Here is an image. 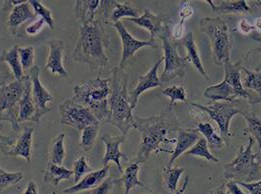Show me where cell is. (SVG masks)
<instances>
[{"label":"cell","mask_w":261,"mask_h":194,"mask_svg":"<svg viewBox=\"0 0 261 194\" xmlns=\"http://www.w3.org/2000/svg\"><path fill=\"white\" fill-rule=\"evenodd\" d=\"M196 130L204 136V138L207 141L209 147L212 149H221L222 147L228 144V141L224 137L219 136L215 132V129L213 128V126L208 122L202 123L199 121L197 123Z\"/></svg>","instance_id":"83f0119b"},{"label":"cell","mask_w":261,"mask_h":194,"mask_svg":"<svg viewBox=\"0 0 261 194\" xmlns=\"http://www.w3.org/2000/svg\"><path fill=\"white\" fill-rule=\"evenodd\" d=\"M238 185L243 186L245 189H247L250 194H261V179L256 182L251 183H245V182H237Z\"/></svg>","instance_id":"f6af8a7d"},{"label":"cell","mask_w":261,"mask_h":194,"mask_svg":"<svg viewBox=\"0 0 261 194\" xmlns=\"http://www.w3.org/2000/svg\"><path fill=\"white\" fill-rule=\"evenodd\" d=\"M14 144H15L14 139L4 135L1 131V126H0V150L2 151V153L7 155L8 151L14 146Z\"/></svg>","instance_id":"7bdbcfd3"},{"label":"cell","mask_w":261,"mask_h":194,"mask_svg":"<svg viewBox=\"0 0 261 194\" xmlns=\"http://www.w3.org/2000/svg\"><path fill=\"white\" fill-rule=\"evenodd\" d=\"M256 159H257V161H258V163L260 164L261 167V146L258 147V152L256 153Z\"/></svg>","instance_id":"11a10c76"},{"label":"cell","mask_w":261,"mask_h":194,"mask_svg":"<svg viewBox=\"0 0 261 194\" xmlns=\"http://www.w3.org/2000/svg\"><path fill=\"white\" fill-rule=\"evenodd\" d=\"M254 139L249 137L248 145H239V151L234 160L225 164L223 176L225 179L236 182L251 183L261 179V167L256 159V153L252 152Z\"/></svg>","instance_id":"52a82bcc"},{"label":"cell","mask_w":261,"mask_h":194,"mask_svg":"<svg viewBox=\"0 0 261 194\" xmlns=\"http://www.w3.org/2000/svg\"><path fill=\"white\" fill-rule=\"evenodd\" d=\"M239 27H240L241 31H242L243 33H249L250 31L256 29L254 25L249 24L248 21L245 20V19H241V20H240V22H239Z\"/></svg>","instance_id":"c3c4849f"},{"label":"cell","mask_w":261,"mask_h":194,"mask_svg":"<svg viewBox=\"0 0 261 194\" xmlns=\"http://www.w3.org/2000/svg\"><path fill=\"white\" fill-rule=\"evenodd\" d=\"M110 79L97 77L75 85L72 98L89 108L99 121L107 123L110 116Z\"/></svg>","instance_id":"5b68a950"},{"label":"cell","mask_w":261,"mask_h":194,"mask_svg":"<svg viewBox=\"0 0 261 194\" xmlns=\"http://www.w3.org/2000/svg\"><path fill=\"white\" fill-rule=\"evenodd\" d=\"M65 133H60L58 136L53 139L50 149V162L56 165H62L64 157H65Z\"/></svg>","instance_id":"d6a6232c"},{"label":"cell","mask_w":261,"mask_h":194,"mask_svg":"<svg viewBox=\"0 0 261 194\" xmlns=\"http://www.w3.org/2000/svg\"><path fill=\"white\" fill-rule=\"evenodd\" d=\"M99 130H100V123L88 125L82 130L81 140L79 145L84 151H89L93 148L95 140L98 136Z\"/></svg>","instance_id":"4dcf8cb0"},{"label":"cell","mask_w":261,"mask_h":194,"mask_svg":"<svg viewBox=\"0 0 261 194\" xmlns=\"http://www.w3.org/2000/svg\"><path fill=\"white\" fill-rule=\"evenodd\" d=\"M100 140L105 143V146H106V152H105V157L101 161V165L105 167L109 162L112 161L117 165L119 172L123 173L120 159L121 158L126 159L127 156L120 151V145L125 142L126 136L123 134L112 136L108 133H105L100 136Z\"/></svg>","instance_id":"2e32d148"},{"label":"cell","mask_w":261,"mask_h":194,"mask_svg":"<svg viewBox=\"0 0 261 194\" xmlns=\"http://www.w3.org/2000/svg\"><path fill=\"white\" fill-rule=\"evenodd\" d=\"M122 17H130V18H137L139 17L138 10L132 5L130 1H126L124 3H117L115 2L114 9L111 13L110 19L111 21L118 22Z\"/></svg>","instance_id":"f546056e"},{"label":"cell","mask_w":261,"mask_h":194,"mask_svg":"<svg viewBox=\"0 0 261 194\" xmlns=\"http://www.w3.org/2000/svg\"><path fill=\"white\" fill-rule=\"evenodd\" d=\"M18 54L20 58V63L23 70H30L34 65V57H35V48L33 46L19 47Z\"/></svg>","instance_id":"ab89813d"},{"label":"cell","mask_w":261,"mask_h":194,"mask_svg":"<svg viewBox=\"0 0 261 194\" xmlns=\"http://www.w3.org/2000/svg\"><path fill=\"white\" fill-rule=\"evenodd\" d=\"M44 23H45V21L43 19L38 18L36 21H34L33 23H31V24H29L28 26H27L25 32H27L28 35H36L42 29Z\"/></svg>","instance_id":"ee69618b"},{"label":"cell","mask_w":261,"mask_h":194,"mask_svg":"<svg viewBox=\"0 0 261 194\" xmlns=\"http://www.w3.org/2000/svg\"><path fill=\"white\" fill-rule=\"evenodd\" d=\"M91 171H93V170H92L91 167L87 164L85 157L83 155L80 156L79 159L74 162V164H73L74 181L77 183L83 176H85L86 174H88Z\"/></svg>","instance_id":"60d3db41"},{"label":"cell","mask_w":261,"mask_h":194,"mask_svg":"<svg viewBox=\"0 0 261 194\" xmlns=\"http://www.w3.org/2000/svg\"><path fill=\"white\" fill-rule=\"evenodd\" d=\"M244 118L247 121L246 131L252 135L258 143V147L261 146V119L254 113H244Z\"/></svg>","instance_id":"d590c367"},{"label":"cell","mask_w":261,"mask_h":194,"mask_svg":"<svg viewBox=\"0 0 261 194\" xmlns=\"http://www.w3.org/2000/svg\"><path fill=\"white\" fill-rule=\"evenodd\" d=\"M128 75L127 73L114 67L112 69V77L110 78L111 93L109 97L110 116L107 123L113 125L123 135H127L128 131L134 126V116L132 114L129 93L127 90Z\"/></svg>","instance_id":"3957f363"},{"label":"cell","mask_w":261,"mask_h":194,"mask_svg":"<svg viewBox=\"0 0 261 194\" xmlns=\"http://www.w3.org/2000/svg\"><path fill=\"white\" fill-rule=\"evenodd\" d=\"M139 163L132 161L130 162L126 168L123 170V175L120 179H117V184L122 183L124 185L125 188V194H129L132 188H134L135 186H140L146 190H148L149 192L153 193L152 190L149 189V187H147L146 185H144L138 178V172H139Z\"/></svg>","instance_id":"484cf974"},{"label":"cell","mask_w":261,"mask_h":194,"mask_svg":"<svg viewBox=\"0 0 261 194\" xmlns=\"http://www.w3.org/2000/svg\"><path fill=\"white\" fill-rule=\"evenodd\" d=\"M200 30L208 36L213 53V62L216 65H224L230 62V33L227 23L220 17H203Z\"/></svg>","instance_id":"ba28073f"},{"label":"cell","mask_w":261,"mask_h":194,"mask_svg":"<svg viewBox=\"0 0 261 194\" xmlns=\"http://www.w3.org/2000/svg\"><path fill=\"white\" fill-rule=\"evenodd\" d=\"M109 168H110L109 165H105L96 171L89 172L88 174L83 176L82 179H80L75 185L64 189L63 193L77 194L85 190L94 189L108 177Z\"/></svg>","instance_id":"d6986e66"},{"label":"cell","mask_w":261,"mask_h":194,"mask_svg":"<svg viewBox=\"0 0 261 194\" xmlns=\"http://www.w3.org/2000/svg\"><path fill=\"white\" fill-rule=\"evenodd\" d=\"M116 184L117 179L114 177H107L97 187L92 189L90 194H111Z\"/></svg>","instance_id":"b9f144b4"},{"label":"cell","mask_w":261,"mask_h":194,"mask_svg":"<svg viewBox=\"0 0 261 194\" xmlns=\"http://www.w3.org/2000/svg\"><path fill=\"white\" fill-rule=\"evenodd\" d=\"M113 27L115 28L120 36L121 42H122V57L121 61L119 63L118 68L124 70V67L126 66L128 60L135 56V53L142 47L149 46L152 48H158L155 41L147 40V41H141L134 38L130 33L127 31V29L124 26V24L121 21L113 23Z\"/></svg>","instance_id":"5bb4252c"},{"label":"cell","mask_w":261,"mask_h":194,"mask_svg":"<svg viewBox=\"0 0 261 194\" xmlns=\"http://www.w3.org/2000/svg\"><path fill=\"white\" fill-rule=\"evenodd\" d=\"M254 2V5L255 6H257L258 8H260L261 9V0H256V1H253Z\"/></svg>","instance_id":"6f0895ef"},{"label":"cell","mask_w":261,"mask_h":194,"mask_svg":"<svg viewBox=\"0 0 261 194\" xmlns=\"http://www.w3.org/2000/svg\"><path fill=\"white\" fill-rule=\"evenodd\" d=\"M18 48L19 47L17 45H13L8 51L6 50L2 51L0 56V61L6 62L10 66L14 77L17 80H21L24 75H23V68L21 66L20 58L18 54Z\"/></svg>","instance_id":"f1b7e54d"},{"label":"cell","mask_w":261,"mask_h":194,"mask_svg":"<svg viewBox=\"0 0 261 194\" xmlns=\"http://www.w3.org/2000/svg\"><path fill=\"white\" fill-rule=\"evenodd\" d=\"M29 3L36 14V16H39L41 19L45 21V23L53 29L54 28V19L53 17V12L49 8L45 7L40 1L37 0H29Z\"/></svg>","instance_id":"74e56055"},{"label":"cell","mask_w":261,"mask_h":194,"mask_svg":"<svg viewBox=\"0 0 261 194\" xmlns=\"http://www.w3.org/2000/svg\"><path fill=\"white\" fill-rule=\"evenodd\" d=\"M183 24H184V21L180 20V22L173 28V38L174 39H179L181 36H182L183 33Z\"/></svg>","instance_id":"681fc988"},{"label":"cell","mask_w":261,"mask_h":194,"mask_svg":"<svg viewBox=\"0 0 261 194\" xmlns=\"http://www.w3.org/2000/svg\"><path fill=\"white\" fill-rule=\"evenodd\" d=\"M163 60H164V57H160L159 60L151 67V69L146 74L139 77V81H138L137 86L129 92V101H130L132 109H134L136 107V105L138 103V98L143 92H145L148 89L159 87L162 85L161 80L158 78L157 71H158V68Z\"/></svg>","instance_id":"e0dca14e"},{"label":"cell","mask_w":261,"mask_h":194,"mask_svg":"<svg viewBox=\"0 0 261 194\" xmlns=\"http://www.w3.org/2000/svg\"><path fill=\"white\" fill-rule=\"evenodd\" d=\"M187 155H191V156H197V157H202L205 158L208 161L212 162H219V159L216 158L213 154L210 153L208 149V144L207 141L204 137H200L199 140L189 149L186 151Z\"/></svg>","instance_id":"836d02e7"},{"label":"cell","mask_w":261,"mask_h":194,"mask_svg":"<svg viewBox=\"0 0 261 194\" xmlns=\"http://www.w3.org/2000/svg\"><path fill=\"white\" fill-rule=\"evenodd\" d=\"M187 103L192 107L206 112L209 117L217 123L220 133L224 136L225 139L231 136V133L229 130L231 119L234 117L235 115H238V114L243 115L245 113L238 108H235L227 102H213L212 104H209L207 106H204L195 102H189V101H187Z\"/></svg>","instance_id":"8fae6325"},{"label":"cell","mask_w":261,"mask_h":194,"mask_svg":"<svg viewBox=\"0 0 261 194\" xmlns=\"http://www.w3.org/2000/svg\"><path fill=\"white\" fill-rule=\"evenodd\" d=\"M254 26L261 32V18H256V19H255V21H254Z\"/></svg>","instance_id":"db71d44e"},{"label":"cell","mask_w":261,"mask_h":194,"mask_svg":"<svg viewBox=\"0 0 261 194\" xmlns=\"http://www.w3.org/2000/svg\"><path fill=\"white\" fill-rule=\"evenodd\" d=\"M151 194H154V192H153V193H151Z\"/></svg>","instance_id":"91938a15"},{"label":"cell","mask_w":261,"mask_h":194,"mask_svg":"<svg viewBox=\"0 0 261 194\" xmlns=\"http://www.w3.org/2000/svg\"><path fill=\"white\" fill-rule=\"evenodd\" d=\"M193 14V9L191 8V6H189L187 3L183 4L182 9L180 11V18L182 21H185L187 18L191 17Z\"/></svg>","instance_id":"7dc6e473"},{"label":"cell","mask_w":261,"mask_h":194,"mask_svg":"<svg viewBox=\"0 0 261 194\" xmlns=\"http://www.w3.org/2000/svg\"><path fill=\"white\" fill-rule=\"evenodd\" d=\"M116 1L103 0H77L74 7V13L79 21V25L87 24L100 15L99 20L106 22L108 18V9L114 7Z\"/></svg>","instance_id":"4fadbf2b"},{"label":"cell","mask_w":261,"mask_h":194,"mask_svg":"<svg viewBox=\"0 0 261 194\" xmlns=\"http://www.w3.org/2000/svg\"><path fill=\"white\" fill-rule=\"evenodd\" d=\"M23 179L22 172H8L0 167V192Z\"/></svg>","instance_id":"f35d334b"},{"label":"cell","mask_w":261,"mask_h":194,"mask_svg":"<svg viewBox=\"0 0 261 194\" xmlns=\"http://www.w3.org/2000/svg\"><path fill=\"white\" fill-rule=\"evenodd\" d=\"M23 194H38L36 183L34 181H29L27 184V189Z\"/></svg>","instance_id":"f907efd6"},{"label":"cell","mask_w":261,"mask_h":194,"mask_svg":"<svg viewBox=\"0 0 261 194\" xmlns=\"http://www.w3.org/2000/svg\"><path fill=\"white\" fill-rule=\"evenodd\" d=\"M36 17L37 16L34 13L33 9L31 8L29 1H24L12 8L10 15L8 17V20L6 22V25L9 29V31L12 33V35H17L18 28L20 27L21 24L27 22V20H30Z\"/></svg>","instance_id":"ffe728a7"},{"label":"cell","mask_w":261,"mask_h":194,"mask_svg":"<svg viewBox=\"0 0 261 194\" xmlns=\"http://www.w3.org/2000/svg\"><path fill=\"white\" fill-rule=\"evenodd\" d=\"M105 29L99 19L79 25V37L72 53L74 61L88 65L91 69L103 68L109 65L105 53Z\"/></svg>","instance_id":"7a4b0ae2"},{"label":"cell","mask_w":261,"mask_h":194,"mask_svg":"<svg viewBox=\"0 0 261 194\" xmlns=\"http://www.w3.org/2000/svg\"><path fill=\"white\" fill-rule=\"evenodd\" d=\"M213 12L217 14H230V13H251V8L245 0L238 1H206Z\"/></svg>","instance_id":"d4e9b609"},{"label":"cell","mask_w":261,"mask_h":194,"mask_svg":"<svg viewBox=\"0 0 261 194\" xmlns=\"http://www.w3.org/2000/svg\"><path fill=\"white\" fill-rule=\"evenodd\" d=\"M137 24L140 27L145 28L150 32V40L155 41V37L159 36L166 28L169 26L168 20L163 13L154 15L149 9H145L144 13L137 18H126Z\"/></svg>","instance_id":"9a60e30c"},{"label":"cell","mask_w":261,"mask_h":194,"mask_svg":"<svg viewBox=\"0 0 261 194\" xmlns=\"http://www.w3.org/2000/svg\"><path fill=\"white\" fill-rule=\"evenodd\" d=\"M184 168L179 167H164L163 169V177L164 183L167 190L171 193H175L177 190V183L184 172Z\"/></svg>","instance_id":"1f68e13d"},{"label":"cell","mask_w":261,"mask_h":194,"mask_svg":"<svg viewBox=\"0 0 261 194\" xmlns=\"http://www.w3.org/2000/svg\"><path fill=\"white\" fill-rule=\"evenodd\" d=\"M241 70L246 74L244 82L242 84L243 88L253 90L261 101V71H250L244 66H242Z\"/></svg>","instance_id":"e575fe53"},{"label":"cell","mask_w":261,"mask_h":194,"mask_svg":"<svg viewBox=\"0 0 261 194\" xmlns=\"http://www.w3.org/2000/svg\"><path fill=\"white\" fill-rule=\"evenodd\" d=\"M158 38L162 41L165 61L164 70L160 77L161 82H168L176 77L183 78L185 76L187 61L178 54L177 48L180 44L178 41L172 39L169 26L158 36Z\"/></svg>","instance_id":"9c48e42d"},{"label":"cell","mask_w":261,"mask_h":194,"mask_svg":"<svg viewBox=\"0 0 261 194\" xmlns=\"http://www.w3.org/2000/svg\"><path fill=\"white\" fill-rule=\"evenodd\" d=\"M34 129L32 127H25L22 134L17 139L14 146L8 151V156H20L27 159V162L31 160V147Z\"/></svg>","instance_id":"cb8c5ba5"},{"label":"cell","mask_w":261,"mask_h":194,"mask_svg":"<svg viewBox=\"0 0 261 194\" xmlns=\"http://www.w3.org/2000/svg\"><path fill=\"white\" fill-rule=\"evenodd\" d=\"M29 75L31 79V90H32V99L35 106V114L33 121L39 123L41 118L51 110L50 102L53 101V95L50 92L42 85L40 81V68L37 65H34L29 70Z\"/></svg>","instance_id":"7c38bea8"},{"label":"cell","mask_w":261,"mask_h":194,"mask_svg":"<svg viewBox=\"0 0 261 194\" xmlns=\"http://www.w3.org/2000/svg\"><path fill=\"white\" fill-rule=\"evenodd\" d=\"M25 89V75L17 80L14 75L0 73V121L10 122L14 131L19 130L18 103Z\"/></svg>","instance_id":"8992f818"},{"label":"cell","mask_w":261,"mask_h":194,"mask_svg":"<svg viewBox=\"0 0 261 194\" xmlns=\"http://www.w3.org/2000/svg\"><path fill=\"white\" fill-rule=\"evenodd\" d=\"M179 44L180 45L182 44L183 46L185 47L186 51H187V56L184 57V59L187 62L189 61L196 68V70L201 74V76L205 77L206 79H209L210 77H209L207 72L204 70L203 64L201 62L200 56H199V53H198V48L196 46L193 33L192 32L187 33L186 36L183 38L182 41Z\"/></svg>","instance_id":"603a6c76"},{"label":"cell","mask_w":261,"mask_h":194,"mask_svg":"<svg viewBox=\"0 0 261 194\" xmlns=\"http://www.w3.org/2000/svg\"><path fill=\"white\" fill-rule=\"evenodd\" d=\"M252 38H253L254 40H256V41H259V42H261L260 37H257V36H255V35H254V36H252ZM259 50L261 51V49H259ZM256 71H261V64L258 66V67H257V68H256Z\"/></svg>","instance_id":"9f6ffc18"},{"label":"cell","mask_w":261,"mask_h":194,"mask_svg":"<svg viewBox=\"0 0 261 194\" xmlns=\"http://www.w3.org/2000/svg\"><path fill=\"white\" fill-rule=\"evenodd\" d=\"M200 138V133L196 129H178V134L175 139V149L171 152V157L169 159L167 167H172L173 162L186 152L190 147H192Z\"/></svg>","instance_id":"44dd1931"},{"label":"cell","mask_w":261,"mask_h":194,"mask_svg":"<svg viewBox=\"0 0 261 194\" xmlns=\"http://www.w3.org/2000/svg\"><path fill=\"white\" fill-rule=\"evenodd\" d=\"M134 126L141 135V142L136 156L132 161L139 164L144 163L150 157L152 152H168L165 149L160 148L162 143H175V139L167 138V133L171 130H178L179 123L178 119L172 112V109L162 111L157 116H151L147 118H141L134 116Z\"/></svg>","instance_id":"6da1fadb"},{"label":"cell","mask_w":261,"mask_h":194,"mask_svg":"<svg viewBox=\"0 0 261 194\" xmlns=\"http://www.w3.org/2000/svg\"><path fill=\"white\" fill-rule=\"evenodd\" d=\"M259 103H260V105H261V101H260V102H259Z\"/></svg>","instance_id":"680465c9"},{"label":"cell","mask_w":261,"mask_h":194,"mask_svg":"<svg viewBox=\"0 0 261 194\" xmlns=\"http://www.w3.org/2000/svg\"><path fill=\"white\" fill-rule=\"evenodd\" d=\"M208 194H227V189H226V183H222L218 187L214 188L211 190Z\"/></svg>","instance_id":"816d5d0a"},{"label":"cell","mask_w":261,"mask_h":194,"mask_svg":"<svg viewBox=\"0 0 261 194\" xmlns=\"http://www.w3.org/2000/svg\"><path fill=\"white\" fill-rule=\"evenodd\" d=\"M188 181H189V176L187 175L186 177H185V179H184V182H183L182 186L180 187V189H178V190H176V192L174 194H183L184 193V191L186 190V188H187V185H188ZM157 194V193H154Z\"/></svg>","instance_id":"f5cc1de1"},{"label":"cell","mask_w":261,"mask_h":194,"mask_svg":"<svg viewBox=\"0 0 261 194\" xmlns=\"http://www.w3.org/2000/svg\"><path fill=\"white\" fill-rule=\"evenodd\" d=\"M226 189L230 194H245L238 186V183L233 180H229L228 183H226Z\"/></svg>","instance_id":"bcb514c9"},{"label":"cell","mask_w":261,"mask_h":194,"mask_svg":"<svg viewBox=\"0 0 261 194\" xmlns=\"http://www.w3.org/2000/svg\"><path fill=\"white\" fill-rule=\"evenodd\" d=\"M60 121L62 125L71 126L79 131L91 124L100 123L91 110L76 102L72 97L60 104Z\"/></svg>","instance_id":"30bf717a"},{"label":"cell","mask_w":261,"mask_h":194,"mask_svg":"<svg viewBox=\"0 0 261 194\" xmlns=\"http://www.w3.org/2000/svg\"><path fill=\"white\" fill-rule=\"evenodd\" d=\"M49 46V56L45 64V69L49 70L53 75H58L62 78L68 76L66 69L63 66L64 42L60 39H51L47 42Z\"/></svg>","instance_id":"ac0fdd59"},{"label":"cell","mask_w":261,"mask_h":194,"mask_svg":"<svg viewBox=\"0 0 261 194\" xmlns=\"http://www.w3.org/2000/svg\"><path fill=\"white\" fill-rule=\"evenodd\" d=\"M31 79L30 75H25V89L22 94V97L18 103V122L23 121H33L35 114V106L32 99V90H31Z\"/></svg>","instance_id":"7402d4cb"},{"label":"cell","mask_w":261,"mask_h":194,"mask_svg":"<svg viewBox=\"0 0 261 194\" xmlns=\"http://www.w3.org/2000/svg\"><path fill=\"white\" fill-rule=\"evenodd\" d=\"M161 93L165 96H167L170 99L169 103V109H172L173 104L176 101H182V102H187L186 99V90L183 86H177L173 85L170 87H167L161 91Z\"/></svg>","instance_id":"8d00e7d4"},{"label":"cell","mask_w":261,"mask_h":194,"mask_svg":"<svg viewBox=\"0 0 261 194\" xmlns=\"http://www.w3.org/2000/svg\"><path fill=\"white\" fill-rule=\"evenodd\" d=\"M249 56V52L236 63H226L224 67V79L222 82L209 86L205 90L203 95L214 102L226 101L231 102L237 98L245 99L249 104H257L260 102V99L257 95H253L248 90L243 88L241 84L240 71L243 66V62Z\"/></svg>","instance_id":"277c9868"},{"label":"cell","mask_w":261,"mask_h":194,"mask_svg":"<svg viewBox=\"0 0 261 194\" xmlns=\"http://www.w3.org/2000/svg\"><path fill=\"white\" fill-rule=\"evenodd\" d=\"M73 175V170L67 169L62 165H56L48 162L44 171V181L53 186H57L63 180L70 181Z\"/></svg>","instance_id":"4316f807"}]
</instances>
